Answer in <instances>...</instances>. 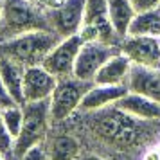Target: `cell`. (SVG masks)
<instances>
[{
	"instance_id": "6da1fadb",
	"label": "cell",
	"mask_w": 160,
	"mask_h": 160,
	"mask_svg": "<svg viewBox=\"0 0 160 160\" xmlns=\"http://www.w3.org/2000/svg\"><path fill=\"white\" fill-rule=\"evenodd\" d=\"M83 115V126L95 142L115 151H142L146 146L153 144L160 131L155 126L160 122L138 121L128 115L121 108L108 106L97 112H79Z\"/></svg>"
},
{
	"instance_id": "7a4b0ae2",
	"label": "cell",
	"mask_w": 160,
	"mask_h": 160,
	"mask_svg": "<svg viewBox=\"0 0 160 160\" xmlns=\"http://www.w3.org/2000/svg\"><path fill=\"white\" fill-rule=\"evenodd\" d=\"M40 29H49V25L45 9L36 2L0 0V42Z\"/></svg>"
},
{
	"instance_id": "3957f363",
	"label": "cell",
	"mask_w": 160,
	"mask_h": 160,
	"mask_svg": "<svg viewBox=\"0 0 160 160\" xmlns=\"http://www.w3.org/2000/svg\"><path fill=\"white\" fill-rule=\"evenodd\" d=\"M59 42V36L49 29L31 31L16 38L0 42V56L18 61L23 67L42 65L45 56Z\"/></svg>"
},
{
	"instance_id": "277c9868",
	"label": "cell",
	"mask_w": 160,
	"mask_h": 160,
	"mask_svg": "<svg viewBox=\"0 0 160 160\" xmlns=\"http://www.w3.org/2000/svg\"><path fill=\"white\" fill-rule=\"evenodd\" d=\"M52 130L49 101L23 102V124L20 133L13 140V160L25 153L29 148L43 144Z\"/></svg>"
},
{
	"instance_id": "5b68a950",
	"label": "cell",
	"mask_w": 160,
	"mask_h": 160,
	"mask_svg": "<svg viewBox=\"0 0 160 160\" xmlns=\"http://www.w3.org/2000/svg\"><path fill=\"white\" fill-rule=\"evenodd\" d=\"M90 85L92 83L78 79L76 76L58 79L56 88L52 90V95L49 97V113H51L52 128L65 124L79 112L81 101Z\"/></svg>"
},
{
	"instance_id": "8992f818",
	"label": "cell",
	"mask_w": 160,
	"mask_h": 160,
	"mask_svg": "<svg viewBox=\"0 0 160 160\" xmlns=\"http://www.w3.org/2000/svg\"><path fill=\"white\" fill-rule=\"evenodd\" d=\"M79 36L83 42H102L119 45V36L110 23L106 0H87Z\"/></svg>"
},
{
	"instance_id": "52a82bcc",
	"label": "cell",
	"mask_w": 160,
	"mask_h": 160,
	"mask_svg": "<svg viewBox=\"0 0 160 160\" xmlns=\"http://www.w3.org/2000/svg\"><path fill=\"white\" fill-rule=\"evenodd\" d=\"M117 51H119V45L102 43V42H83L78 52V58H76L74 76L87 83H94L99 68Z\"/></svg>"
},
{
	"instance_id": "ba28073f",
	"label": "cell",
	"mask_w": 160,
	"mask_h": 160,
	"mask_svg": "<svg viewBox=\"0 0 160 160\" xmlns=\"http://www.w3.org/2000/svg\"><path fill=\"white\" fill-rule=\"evenodd\" d=\"M87 0H65L58 8L47 9V25L59 38L79 34Z\"/></svg>"
},
{
	"instance_id": "9c48e42d",
	"label": "cell",
	"mask_w": 160,
	"mask_h": 160,
	"mask_svg": "<svg viewBox=\"0 0 160 160\" xmlns=\"http://www.w3.org/2000/svg\"><path fill=\"white\" fill-rule=\"evenodd\" d=\"M81 45H83V40L79 34L59 38V42L45 56L42 65L51 74H54L58 79L74 76V65H76V58H78Z\"/></svg>"
},
{
	"instance_id": "30bf717a",
	"label": "cell",
	"mask_w": 160,
	"mask_h": 160,
	"mask_svg": "<svg viewBox=\"0 0 160 160\" xmlns=\"http://www.w3.org/2000/svg\"><path fill=\"white\" fill-rule=\"evenodd\" d=\"M119 51L133 65L160 68V38L128 34L119 42Z\"/></svg>"
},
{
	"instance_id": "8fae6325",
	"label": "cell",
	"mask_w": 160,
	"mask_h": 160,
	"mask_svg": "<svg viewBox=\"0 0 160 160\" xmlns=\"http://www.w3.org/2000/svg\"><path fill=\"white\" fill-rule=\"evenodd\" d=\"M58 78L43 65H31L23 70V102L49 101Z\"/></svg>"
},
{
	"instance_id": "7c38bea8",
	"label": "cell",
	"mask_w": 160,
	"mask_h": 160,
	"mask_svg": "<svg viewBox=\"0 0 160 160\" xmlns=\"http://www.w3.org/2000/svg\"><path fill=\"white\" fill-rule=\"evenodd\" d=\"M128 92L126 85H99L92 83L90 88L81 101L79 112H97V110L108 108L119 102V99Z\"/></svg>"
},
{
	"instance_id": "4fadbf2b",
	"label": "cell",
	"mask_w": 160,
	"mask_h": 160,
	"mask_svg": "<svg viewBox=\"0 0 160 160\" xmlns=\"http://www.w3.org/2000/svg\"><path fill=\"white\" fill-rule=\"evenodd\" d=\"M49 131V137L45 138V149L49 160H78L83 153L81 140L70 131Z\"/></svg>"
},
{
	"instance_id": "5bb4252c",
	"label": "cell",
	"mask_w": 160,
	"mask_h": 160,
	"mask_svg": "<svg viewBox=\"0 0 160 160\" xmlns=\"http://www.w3.org/2000/svg\"><path fill=\"white\" fill-rule=\"evenodd\" d=\"M117 108L126 112L128 115L135 117L138 121H149V122H160V102L153 101L146 95L126 92L115 104Z\"/></svg>"
},
{
	"instance_id": "9a60e30c",
	"label": "cell",
	"mask_w": 160,
	"mask_h": 160,
	"mask_svg": "<svg viewBox=\"0 0 160 160\" xmlns=\"http://www.w3.org/2000/svg\"><path fill=\"white\" fill-rule=\"evenodd\" d=\"M128 90L160 102V68L133 65L128 78Z\"/></svg>"
},
{
	"instance_id": "2e32d148",
	"label": "cell",
	"mask_w": 160,
	"mask_h": 160,
	"mask_svg": "<svg viewBox=\"0 0 160 160\" xmlns=\"http://www.w3.org/2000/svg\"><path fill=\"white\" fill-rule=\"evenodd\" d=\"M131 67H133V63L128 59V56H124L121 51H117L99 68L94 83H99V85H126L128 87Z\"/></svg>"
},
{
	"instance_id": "e0dca14e",
	"label": "cell",
	"mask_w": 160,
	"mask_h": 160,
	"mask_svg": "<svg viewBox=\"0 0 160 160\" xmlns=\"http://www.w3.org/2000/svg\"><path fill=\"white\" fill-rule=\"evenodd\" d=\"M23 70L25 67L6 56H0V78L15 102L23 104Z\"/></svg>"
},
{
	"instance_id": "ac0fdd59",
	"label": "cell",
	"mask_w": 160,
	"mask_h": 160,
	"mask_svg": "<svg viewBox=\"0 0 160 160\" xmlns=\"http://www.w3.org/2000/svg\"><path fill=\"white\" fill-rule=\"evenodd\" d=\"M106 6H108L110 23L115 31V34L119 36V40H122L128 36L130 25L137 15V11L131 6L130 0H106Z\"/></svg>"
},
{
	"instance_id": "d6986e66",
	"label": "cell",
	"mask_w": 160,
	"mask_h": 160,
	"mask_svg": "<svg viewBox=\"0 0 160 160\" xmlns=\"http://www.w3.org/2000/svg\"><path fill=\"white\" fill-rule=\"evenodd\" d=\"M128 34H137V36H157L160 38V13L158 9H149L137 13L133 22L130 25Z\"/></svg>"
},
{
	"instance_id": "ffe728a7",
	"label": "cell",
	"mask_w": 160,
	"mask_h": 160,
	"mask_svg": "<svg viewBox=\"0 0 160 160\" xmlns=\"http://www.w3.org/2000/svg\"><path fill=\"white\" fill-rule=\"evenodd\" d=\"M0 115H2V122H4L6 131L15 140L23 124V104H18V102L9 104V106L0 110Z\"/></svg>"
},
{
	"instance_id": "44dd1931",
	"label": "cell",
	"mask_w": 160,
	"mask_h": 160,
	"mask_svg": "<svg viewBox=\"0 0 160 160\" xmlns=\"http://www.w3.org/2000/svg\"><path fill=\"white\" fill-rule=\"evenodd\" d=\"M0 151L8 157V160H13V137L4 128L2 115H0Z\"/></svg>"
},
{
	"instance_id": "7402d4cb",
	"label": "cell",
	"mask_w": 160,
	"mask_h": 160,
	"mask_svg": "<svg viewBox=\"0 0 160 160\" xmlns=\"http://www.w3.org/2000/svg\"><path fill=\"white\" fill-rule=\"evenodd\" d=\"M15 160H49L47 157V149H45V142L43 144H36L29 148L25 153H22L20 157H16Z\"/></svg>"
},
{
	"instance_id": "603a6c76",
	"label": "cell",
	"mask_w": 160,
	"mask_h": 160,
	"mask_svg": "<svg viewBox=\"0 0 160 160\" xmlns=\"http://www.w3.org/2000/svg\"><path fill=\"white\" fill-rule=\"evenodd\" d=\"M138 160H160V148L157 146V142L146 146L144 149L140 151Z\"/></svg>"
},
{
	"instance_id": "cb8c5ba5",
	"label": "cell",
	"mask_w": 160,
	"mask_h": 160,
	"mask_svg": "<svg viewBox=\"0 0 160 160\" xmlns=\"http://www.w3.org/2000/svg\"><path fill=\"white\" fill-rule=\"evenodd\" d=\"M131 6L135 8L137 13H142V11H149V9H157L160 0H130Z\"/></svg>"
},
{
	"instance_id": "d4e9b609",
	"label": "cell",
	"mask_w": 160,
	"mask_h": 160,
	"mask_svg": "<svg viewBox=\"0 0 160 160\" xmlns=\"http://www.w3.org/2000/svg\"><path fill=\"white\" fill-rule=\"evenodd\" d=\"M9 104H15V99L9 95L8 88H6V85H4L2 78H0V110L6 108V106H9Z\"/></svg>"
},
{
	"instance_id": "484cf974",
	"label": "cell",
	"mask_w": 160,
	"mask_h": 160,
	"mask_svg": "<svg viewBox=\"0 0 160 160\" xmlns=\"http://www.w3.org/2000/svg\"><path fill=\"white\" fill-rule=\"evenodd\" d=\"M40 8H43L45 11L47 9H52V8H58L59 4H63L65 0H34Z\"/></svg>"
},
{
	"instance_id": "4316f807",
	"label": "cell",
	"mask_w": 160,
	"mask_h": 160,
	"mask_svg": "<svg viewBox=\"0 0 160 160\" xmlns=\"http://www.w3.org/2000/svg\"><path fill=\"white\" fill-rule=\"evenodd\" d=\"M78 160H110V158L102 157V155H99V153H81Z\"/></svg>"
},
{
	"instance_id": "83f0119b",
	"label": "cell",
	"mask_w": 160,
	"mask_h": 160,
	"mask_svg": "<svg viewBox=\"0 0 160 160\" xmlns=\"http://www.w3.org/2000/svg\"><path fill=\"white\" fill-rule=\"evenodd\" d=\"M0 160H8V157H6V155H4L2 151H0Z\"/></svg>"
},
{
	"instance_id": "f1b7e54d",
	"label": "cell",
	"mask_w": 160,
	"mask_h": 160,
	"mask_svg": "<svg viewBox=\"0 0 160 160\" xmlns=\"http://www.w3.org/2000/svg\"><path fill=\"white\" fill-rule=\"evenodd\" d=\"M155 142H157V146L160 148V133H158V137H157V140H155Z\"/></svg>"
},
{
	"instance_id": "f546056e",
	"label": "cell",
	"mask_w": 160,
	"mask_h": 160,
	"mask_svg": "<svg viewBox=\"0 0 160 160\" xmlns=\"http://www.w3.org/2000/svg\"><path fill=\"white\" fill-rule=\"evenodd\" d=\"M157 9H158V13H160V2H158V6H157Z\"/></svg>"
},
{
	"instance_id": "4dcf8cb0",
	"label": "cell",
	"mask_w": 160,
	"mask_h": 160,
	"mask_svg": "<svg viewBox=\"0 0 160 160\" xmlns=\"http://www.w3.org/2000/svg\"><path fill=\"white\" fill-rule=\"evenodd\" d=\"M31 2H34V0H31Z\"/></svg>"
}]
</instances>
